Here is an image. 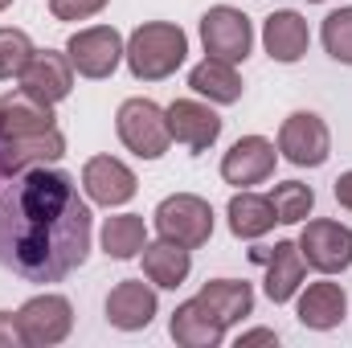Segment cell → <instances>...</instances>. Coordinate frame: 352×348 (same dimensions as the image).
<instances>
[{
  "mask_svg": "<svg viewBox=\"0 0 352 348\" xmlns=\"http://www.w3.org/2000/svg\"><path fill=\"white\" fill-rule=\"evenodd\" d=\"M94 213L78 180L37 164L0 184V266L25 283H62L87 266Z\"/></svg>",
  "mask_w": 352,
  "mask_h": 348,
  "instance_id": "6da1fadb",
  "label": "cell"
},
{
  "mask_svg": "<svg viewBox=\"0 0 352 348\" xmlns=\"http://www.w3.org/2000/svg\"><path fill=\"white\" fill-rule=\"evenodd\" d=\"M66 156V135L54 107L37 102L25 90L0 94V176L25 173L37 164H58Z\"/></svg>",
  "mask_w": 352,
  "mask_h": 348,
  "instance_id": "7a4b0ae2",
  "label": "cell"
},
{
  "mask_svg": "<svg viewBox=\"0 0 352 348\" xmlns=\"http://www.w3.org/2000/svg\"><path fill=\"white\" fill-rule=\"evenodd\" d=\"M188 58V33L173 21H144L131 37H127V70L135 83H164Z\"/></svg>",
  "mask_w": 352,
  "mask_h": 348,
  "instance_id": "3957f363",
  "label": "cell"
},
{
  "mask_svg": "<svg viewBox=\"0 0 352 348\" xmlns=\"http://www.w3.org/2000/svg\"><path fill=\"white\" fill-rule=\"evenodd\" d=\"M115 131H119V144L140 160H160L173 148L168 111L152 98H123L115 111Z\"/></svg>",
  "mask_w": 352,
  "mask_h": 348,
  "instance_id": "277c9868",
  "label": "cell"
},
{
  "mask_svg": "<svg viewBox=\"0 0 352 348\" xmlns=\"http://www.w3.org/2000/svg\"><path fill=\"white\" fill-rule=\"evenodd\" d=\"M152 221H156V234H160L164 242H176V246H184V250L205 246V242L213 238V226H217L213 205H209L205 197H197V193H173V197H164V201L156 205Z\"/></svg>",
  "mask_w": 352,
  "mask_h": 348,
  "instance_id": "5b68a950",
  "label": "cell"
},
{
  "mask_svg": "<svg viewBox=\"0 0 352 348\" xmlns=\"http://www.w3.org/2000/svg\"><path fill=\"white\" fill-rule=\"evenodd\" d=\"M201 45H205V58L242 66L254 54V21L234 4H213L201 17Z\"/></svg>",
  "mask_w": 352,
  "mask_h": 348,
  "instance_id": "8992f818",
  "label": "cell"
},
{
  "mask_svg": "<svg viewBox=\"0 0 352 348\" xmlns=\"http://www.w3.org/2000/svg\"><path fill=\"white\" fill-rule=\"evenodd\" d=\"M16 324H21L25 348H54L70 340V332H74V303L58 291L29 295L16 307Z\"/></svg>",
  "mask_w": 352,
  "mask_h": 348,
  "instance_id": "52a82bcc",
  "label": "cell"
},
{
  "mask_svg": "<svg viewBox=\"0 0 352 348\" xmlns=\"http://www.w3.org/2000/svg\"><path fill=\"white\" fill-rule=\"evenodd\" d=\"M123 54H127V41L115 25H87L66 41V58H70L74 74L90 78V83L111 78L123 66Z\"/></svg>",
  "mask_w": 352,
  "mask_h": 348,
  "instance_id": "ba28073f",
  "label": "cell"
},
{
  "mask_svg": "<svg viewBox=\"0 0 352 348\" xmlns=\"http://www.w3.org/2000/svg\"><path fill=\"white\" fill-rule=\"evenodd\" d=\"M278 156L295 168H320L332 156V131L316 111H291L278 127Z\"/></svg>",
  "mask_w": 352,
  "mask_h": 348,
  "instance_id": "9c48e42d",
  "label": "cell"
},
{
  "mask_svg": "<svg viewBox=\"0 0 352 348\" xmlns=\"http://www.w3.org/2000/svg\"><path fill=\"white\" fill-rule=\"evenodd\" d=\"M299 254L320 274H344L352 266V226L332 217H311L299 230Z\"/></svg>",
  "mask_w": 352,
  "mask_h": 348,
  "instance_id": "30bf717a",
  "label": "cell"
},
{
  "mask_svg": "<svg viewBox=\"0 0 352 348\" xmlns=\"http://www.w3.org/2000/svg\"><path fill=\"white\" fill-rule=\"evenodd\" d=\"M278 164V144L266 135H242L230 144V152L221 156V180L234 188H254L274 176Z\"/></svg>",
  "mask_w": 352,
  "mask_h": 348,
  "instance_id": "8fae6325",
  "label": "cell"
},
{
  "mask_svg": "<svg viewBox=\"0 0 352 348\" xmlns=\"http://www.w3.org/2000/svg\"><path fill=\"white\" fill-rule=\"evenodd\" d=\"M90 205H102V209H119L127 205L135 193H140V176L131 173L119 156H90L82 164V184Z\"/></svg>",
  "mask_w": 352,
  "mask_h": 348,
  "instance_id": "7c38bea8",
  "label": "cell"
},
{
  "mask_svg": "<svg viewBox=\"0 0 352 348\" xmlns=\"http://www.w3.org/2000/svg\"><path fill=\"white\" fill-rule=\"evenodd\" d=\"M102 312H107V324L111 328H119V332H144L156 320V312H160V295L144 279H119L111 287Z\"/></svg>",
  "mask_w": 352,
  "mask_h": 348,
  "instance_id": "4fadbf2b",
  "label": "cell"
},
{
  "mask_svg": "<svg viewBox=\"0 0 352 348\" xmlns=\"http://www.w3.org/2000/svg\"><path fill=\"white\" fill-rule=\"evenodd\" d=\"M16 83H21L25 94H33L37 102L58 107L74 90V66H70L66 50H33V58H29V66L21 70Z\"/></svg>",
  "mask_w": 352,
  "mask_h": 348,
  "instance_id": "5bb4252c",
  "label": "cell"
},
{
  "mask_svg": "<svg viewBox=\"0 0 352 348\" xmlns=\"http://www.w3.org/2000/svg\"><path fill=\"white\" fill-rule=\"evenodd\" d=\"M168 111V131L180 148H188L192 156L209 152L217 140H221V115L213 111V102H201V98H176L164 107Z\"/></svg>",
  "mask_w": 352,
  "mask_h": 348,
  "instance_id": "9a60e30c",
  "label": "cell"
},
{
  "mask_svg": "<svg viewBox=\"0 0 352 348\" xmlns=\"http://www.w3.org/2000/svg\"><path fill=\"white\" fill-rule=\"evenodd\" d=\"M344 316H349V295H344L340 283H332V274H324L320 283L299 287V295H295V320L303 328L332 332V328L344 324Z\"/></svg>",
  "mask_w": 352,
  "mask_h": 348,
  "instance_id": "2e32d148",
  "label": "cell"
},
{
  "mask_svg": "<svg viewBox=\"0 0 352 348\" xmlns=\"http://www.w3.org/2000/svg\"><path fill=\"white\" fill-rule=\"evenodd\" d=\"M254 262H263V291L270 303H291L307 279V262L299 254V242H274L270 250H254Z\"/></svg>",
  "mask_w": 352,
  "mask_h": 348,
  "instance_id": "e0dca14e",
  "label": "cell"
},
{
  "mask_svg": "<svg viewBox=\"0 0 352 348\" xmlns=\"http://www.w3.org/2000/svg\"><path fill=\"white\" fill-rule=\"evenodd\" d=\"M263 50L270 54V62H278V66L303 62L307 50H311L307 17H299L295 8H274L263 21Z\"/></svg>",
  "mask_w": 352,
  "mask_h": 348,
  "instance_id": "ac0fdd59",
  "label": "cell"
},
{
  "mask_svg": "<svg viewBox=\"0 0 352 348\" xmlns=\"http://www.w3.org/2000/svg\"><path fill=\"white\" fill-rule=\"evenodd\" d=\"M226 324L209 312V303L201 295L176 303L173 320H168V336H173L180 348H221L226 345Z\"/></svg>",
  "mask_w": 352,
  "mask_h": 348,
  "instance_id": "d6986e66",
  "label": "cell"
},
{
  "mask_svg": "<svg viewBox=\"0 0 352 348\" xmlns=\"http://www.w3.org/2000/svg\"><path fill=\"white\" fill-rule=\"evenodd\" d=\"M188 87H192L197 98H209L213 107H234V102H242V94H246V83H242L238 66L217 62V58L197 62V66L188 70Z\"/></svg>",
  "mask_w": 352,
  "mask_h": 348,
  "instance_id": "ffe728a7",
  "label": "cell"
},
{
  "mask_svg": "<svg viewBox=\"0 0 352 348\" xmlns=\"http://www.w3.org/2000/svg\"><path fill=\"white\" fill-rule=\"evenodd\" d=\"M226 221H230V234L238 242H258L274 230V205L263 193H250V188H238L226 205Z\"/></svg>",
  "mask_w": 352,
  "mask_h": 348,
  "instance_id": "44dd1931",
  "label": "cell"
},
{
  "mask_svg": "<svg viewBox=\"0 0 352 348\" xmlns=\"http://www.w3.org/2000/svg\"><path fill=\"white\" fill-rule=\"evenodd\" d=\"M144 279L156 287V291H176L188 274H192V250L176 246V242H148L144 246Z\"/></svg>",
  "mask_w": 352,
  "mask_h": 348,
  "instance_id": "7402d4cb",
  "label": "cell"
},
{
  "mask_svg": "<svg viewBox=\"0 0 352 348\" xmlns=\"http://www.w3.org/2000/svg\"><path fill=\"white\" fill-rule=\"evenodd\" d=\"M197 295L209 303V312H213L226 328L242 324V320L254 312V287H250L246 279H209V283H201Z\"/></svg>",
  "mask_w": 352,
  "mask_h": 348,
  "instance_id": "603a6c76",
  "label": "cell"
},
{
  "mask_svg": "<svg viewBox=\"0 0 352 348\" xmlns=\"http://www.w3.org/2000/svg\"><path fill=\"white\" fill-rule=\"evenodd\" d=\"M98 246H102L107 259H115V262L140 259L144 246H148V221H144L140 213H115V217L102 221V230H98Z\"/></svg>",
  "mask_w": 352,
  "mask_h": 348,
  "instance_id": "cb8c5ba5",
  "label": "cell"
},
{
  "mask_svg": "<svg viewBox=\"0 0 352 348\" xmlns=\"http://www.w3.org/2000/svg\"><path fill=\"white\" fill-rule=\"evenodd\" d=\"M270 205H274V221L278 226H303L316 209V188L303 184V180H278L270 193Z\"/></svg>",
  "mask_w": 352,
  "mask_h": 348,
  "instance_id": "d4e9b609",
  "label": "cell"
},
{
  "mask_svg": "<svg viewBox=\"0 0 352 348\" xmlns=\"http://www.w3.org/2000/svg\"><path fill=\"white\" fill-rule=\"evenodd\" d=\"M320 41H324V50H328L332 62L352 66V4L332 8V12L324 17V25H320Z\"/></svg>",
  "mask_w": 352,
  "mask_h": 348,
  "instance_id": "484cf974",
  "label": "cell"
},
{
  "mask_svg": "<svg viewBox=\"0 0 352 348\" xmlns=\"http://www.w3.org/2000/svg\"><path fill=\"white\" fill-rule=\"evenodd\" d=\"M33 37L25 29H12V25H0V83H12L21 78V70L29 66L33 58Z\"/></svg>",
  "mask_w": 352,
  "mask_h": 348,
  "instance_id": "4316f807",
  "label": "cell"
},
{
  "mask_svg": "<svg viewBox=\"0 0 352 348\" xmlns=\"http://www.w3.org/2000/svg\"><path fill=\"white\" fill-rule=\"evenodd\" d=\"M111 0H50L54 21H90L107 8Z\"/></svg>",
  "mask_w": 352,
  "mask_h": 348,
  "instance_id": "83f0119b",
  "label": "cell"
},
{
  "mask_svg": "<svg viewBox=\"0 0 352 348\" xmlns=\"http://www.w3.org/2000/svg\"><path fill=\"white\" fill-rule=\"evenodd\" d=\"M0 348H25L21 324H16V312H0Z\"/></svg>",
  "mask_w": 352,
  "mask_h": 348,
  "instance_id": "f1b7e54d",
  "label": "cell"
},
{
  "mask_svg": "<svg viewBox=\"0 0 352 348\" xmlns=\"http://www.w3.org/2000/svg\"><path fill=\"white\" fill-rule=\"evenodd\" d=\"M250 345H278V332L274 328H250V332H238V348Z\"/></svg>",
  "mask_w": 352,
  "mask_h": 348,
  "instance_id": "f546056e",
  "label": "cell"
},
{
  "mask_svg": "<svg viewBox=\"0 0 352 348\" xmlns=\"http://www.w3.org/2000/svg\"><path fill=\"white\" fill-rule=\"evenodd\" d=\"M332 193H336V201H340V209H349L352 213V168L349 173L336 176V184H332Z\"/></svg>",
  "mask_w": 352,
  "mask_h": 348,
  "instance_id": "4dcf8cb0",
  "label": "cell"
},
{
  "mask_svg": "<svg viewBox=\"0 0 352 348\" xmlns=\"http://www.w3.org/2000/svg\"><path fill=\"white\" fill-rule=\"evenodd\" d=\"M4 8H12V0H0V12H4Z\"/></svg>",
  "mask_w": 352,
  "mask_h": 348,
  "instance_id": "1f68e13d",
  "label": "cell"
},
{
  "mask_svg": "<svg viewBox=\"0 0 352 348\" xmlns=\"http://www.w3.org/2000/svg\"><path fill=\"white\" fill-rule=\"evenodd\" d=\"M307 4H324V0H307Z\"/></svg>",
  "mask_w": 352,
  "mask_h": 348,
  "instance_id": "d6a6232c",
  "label": "cell"
},
{
  "mask_svg": "<svg viewBox=\"0 0 352 348\" xmlns=\"http://www.w3.org/2000/svg\"><path fill=\"white\" fill-rule=\"evenodd\" d=\"M0 180H4V176H0Z\"/></svg>",
  "mask_w": 352,
  "mask_h": 348,
  "instance_id": "836d02e7",
  "label": "cell"
}]
</instances>
